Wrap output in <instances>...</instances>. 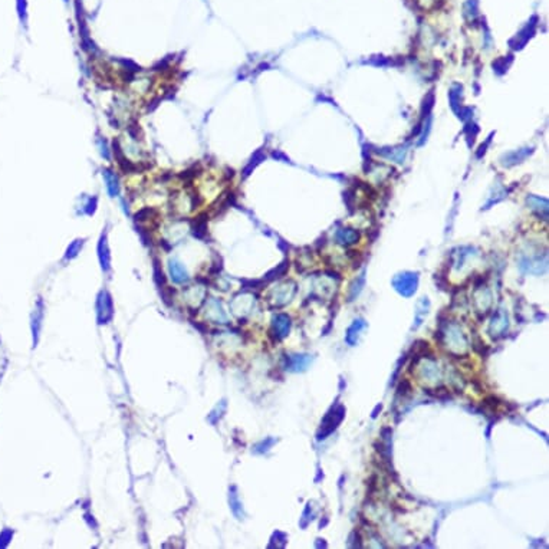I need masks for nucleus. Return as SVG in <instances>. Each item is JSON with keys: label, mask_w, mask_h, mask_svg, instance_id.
<instances>
[{"label": "nucleus", "mask_w": 549, "mask_h": 549, "mask_svg": "<svg viewBox=\"0 0 549 549\" xmlns=\"http://www.w3.org/2000/svg\"><path fill=\"white\" fill-rule=\"evenodd\" d=\"M344 414H345V408L342 406H338V407L332 408L330 413L327 414V417L324 418L322 424H321L322 427H321V431L318 434V440L325 439L328 434H331L338 427V424L342 421Z\"/></svg>", "instance_id": "nucleus-1"}, {"label": "nucleus", "mask_w": 549, "mask_h": 549, "mask_svg": "<svg viewBox=\"0 0 549 549\" xmlns=\"http://www.w3.org/2000/svg\"><path fill=\"white\" fill-rule=\"evenodd\" d=\"M394 286H396L398 293H401L404 296H410L417 289V276L413 275V273H403V275L396 278Z\"/></svg>", "instance_id": "nucleus-2"}, {"label": "nucleus", "mask_w": 549, "mask_h": 549, "mask_svg": "<svg viewBox=\"0 0 549 549\" xmlns=\"http://www.w3.org/2000/svg\"><path fill=\"white\" fill-rule=\"evenodd\" d=\"M112 318V302L110 295L102 292L98 299V321L99 324H107Z\"/></svg>", "instance_id": "nucleus-3"}, {"label": "nucleus", "mask_w": 549, "mask_h": 549, "mask_svg": "<svg viewBox=\"0 0 549 549\" xmlns=\"http://www.w3.org/2000/svg\"><path fill=\"white\" fill-rule=\"evenodd\" d=\"M272 325H273V331L276 332V338L282 339L290 330V318L285 313H278L276 316H273Z\"/></svg>", "instance_id": "nucleus-4"}, {"label": "nucleus", "mask_w": 549, "mask_h": 549, "mask_svg": "<svg viewBox=\"0 0 549 549\" xmlns=\"http://www.w3.org/2000/svg\"><path fill=\"white\" fill-rule=\"evenodd\" d=\"M207 318H210V319H213L215 322H220V324H224V322H227V315L224 313V310H223V308H221V305H220L219 302L216 301V299H212V301H209V305H207Z\"/></svg>", "instance_id": "nucleus-5"}, {"label": "nucleus", "mask_w": 549, "mask_h": 549, "mask_svg": "<svg viewBox=\"0 0 549 549\" xmlns=\"http://www.w3.org/2000/svg\"><path fill=\"white\" fill-rule=\"evenodd\" d=\"M168 269H170V273H171V279H173L176 284H184V282L189 281V273H187V270L184 269L183 264L178 263L177 261H170Z\"/></svg>", "instance_id": "nucleus-6"}, {"label": "nucleus", "mask_w": 549, "mask_h": 549, "mask_svg": "<svg viewBox=\"0 0 549 549\" xmlns=\"http://www.w3.org/2000/svg\"><path fill=\"white\" fill-rule=\"evenodd\" d=\"M287 361V370H292V371H299V370H305L310 361V357L308 355H293V357H289L286 358Z\"/></svg>", "instance_id": "nucleus-7"}, {"label": "nucleus", "mask_w": 549, "mask_h": 549, "mask_svg": "<svg viewBox=\"0 0 549 549\" xmlns=\"http://www.w3.org/2000/svg\"><path fill=\"white\" fill-rule=\"evenodd\" d=\"M338 240L342 244H351V243H355V240H358V235L352 230H348V229L341 230L338 233Z\"/></svg>", "instance_id": "nucleus-8"}, {"label": "nucleus", "mask_w": 549, "mask_h": 549, "mask_svg": "<svg viewBox=\"0 0 549 549\" xmlns=\"http://www.w3.org/2000/svg\"><path fill=\"white\" fill-rule=\"evenodd\" d=\"M365 327V324H364V321H355L354 324H352L351 327H350V330H348V334H347V342L350 344V345H352V336H358V332L362 330Z\"/></svg>", "instance_id": "nucleus-9"}]
</instances>
